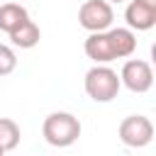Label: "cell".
Masks as SVG:
<instances>
[{
    "label": "cell",
    "instance_id": "6da1fadb",
    "mask_svg": "<svg viewBox=\"0 0 156 156\" xmlns=\"http://www.w3.org/2000/svg\"><path fill=\"white\" fill-rule=\"evenodd\" d=\"M41 132H44L46 144H51L56 149H66V146L78 141V136H80V119L76 115H71V112H51L44 119Z\"/></svg>",
    "mask_w": 156,
    "mask_h": 156
},
{
    "label": "cell",
    "instance_id": "52a82bcc",
    "mask_svg": "<svg viewBox=\"0 0 156 156\" xmlns=\"http://www.w3.org/2000/svg\"><path fill=\"white\" fill-rule=\"evenodd\" d=\"M124 20H127V27L129 29H136V32H146L156 24V10L154 7H146L136 0H132L124 10Z\"/></svg>",
    "mask_w": 156,
    "mask_h": 156
},
{
    "label": "cell",
    "instance_id": "30bf717a",
    "mask_svg": "<svg viewBox=\"0 0 156 156\" xmlns=\"http://www.w3.org/2000/svg\"><path fill=\"white\" fill-rule=\"evenodd\" d=\"M29 17V12H27V7H22V5H17V2H5V5H0V32H12L20 22H24Z\"/></svg>",
    "mask_w": 156,
    "mask_h": 156
},
{
    "label": "cell",
    "instance_id": "5bb4252c",
    "mask_svg": "<svg viewBox=\"0 0 156 156\" xmlns=\"http://www.w3.org/2000/svg\"><path fill=\"white\" fill-rule=\"evenodd\" d=\"M107 2H124V0H107Z\"/></svg>",
    "mask_w": 156,
    "mask_h": 156
},
{
    "label": "cell",
    "instance_id": "9c48e42d",
    "mask_svg": "<svg viewBox=\"0 0 156 156\" xmlns=\"http://www.w3.org/2000/svg\"><path fill=\"white\" fill-rule=\"evenodd\" d=\"M39 39H41V32H39V27L27 17L24 22H20L12 32H10V41L15 44V46H20V49H32V46H37L39 44Z\"/></svg>",
    "mask_w": 156,
    "mask_h": 156
},
{
    "label": "cell",
    "instance_id": "8992f818",
    "mask_svg": "<svg viewBox=\"0 0 156 156\" xmlns=\"http://www.w3.org/2000/svg\"><path fill=\"white\" fill-rule=\"evenodd\" d=\"M83 49H85V56H88V58H93L95 63H110V61H115V58H117V56H115V49H112V41H110L107 29H105V32H90V37L85 39Z\"/></svg>",
    "mask_w": 156,
    "mask_h": 156
},
{
    "label": "cell",
    "instance_id": "3957f363",
    "mask_svg": "<svg viewBox=\"0 0 156 156\" xmlns=\"http://www.w3.org/2000/svg\"><path fill=\"white\" fill-rule=\"evenodd\" d=\"M115 10L107 0H83L78 10V22L88 32H105L112 27Z\"/></svg>",
    "mask_w": 156,
    "mask_h": 156
},
{
    "label": "cell",
    "instance_id": "4fadbf2b",
    "mask_svg": "<svg viewBox=\"0 0 156 156\" xmlns=\"http://www.w3.org/2000/svg\"><path fill=\"white\" fill-rule=\"evenodd\" d=\"M136 2H141V5H146V7H154V10H156V0H136Z\"/></svg>",
    "mask_w": 156,
    "mask_h": 156
},
{
    "label": "cell",
    "instance_id": "9a60e30c",
    "mask_svg": "<svg viewBox=\"0 0 156 156\" xmlns=\"http://www.w3.org/2000/svg\"><path fill=\"white\" fill-rule=\"evenodd\" d=\"M0 156H5V149H2V146H0Z\"/></svg>",
    "mask_w": 156,
    "mask_h": 156
},
{
    "label": "cell",
    "instance_id": "7a4b0ae2",
    "mask_svg": "<svg viewBox=\"0 0 156 156\" xmlns=\"http://www.w3.org/2000/svg\"><path fill=\"white\" fill-rule=\"evenodd\" d=\"M119 88H122V83H119L117 71H112L105 63H95L85 73V93L95 102H110V100H115L117 93H119Z\"/></svg>",
    "mask_w": 156,
    "mask_h": 156
},
{
    "label": "cell",
    "instance_id": "8fae6325",
    "mask_svg": "<svg viewBox=\"0 0 156 156\" xmlns=\"http://www.w3.org/2000/svg\"><path fill=\"white\" fill-rule=\"evenodd\" d=\"M20 127H17V122L15 119H10V117H0V146L5 149V151H12L17 144H20Z\"/></svg>",
    "mask_w": 156,
    "mask_h": 156
},
{
    "label": "cell",
    "instance_id": "7c38bea8",
    "mask_svg": "<svg viewBox=\"0 0 156 156\" xmlns=\"http://www.w3.org/2000/svg\"><path fill=\"white\" fill-rule=\"evenodd\" d=\"M17 68V56L7 44H0V76H10Z\"/></svg>",
    "mask_w": 156,
    "mask_h": 156
},
{
    "label": "cell",
    "instance_id": "277c9868",
    "mask_svg": "<svg viewBox=\"0 0 156 156\" xmlns=\"http://www.w3.org/2000/svg\"><path fill=\"white\" fill-rule=\"evenodd\" d=\"M119 139L124 146L132 149H144L154 139V124L144 115H129L119 122Z\"/></svg>",
    "mask_w": 156,
    "mask_h": 156
},
{
    "label": "cell",
    "instance_id": "5b68a950",
    "mask_svg": "<svg viewBox=\"0 0 156 156\" xmlns=\"http://www.w3.org/2000/svg\"><path fill=\"white\" fill-rule=\"evenodd\" d=\"M119 83L124 88H129L132 93H146L154 85V71L149 61L141 58H129L124 61L122 71H119Z\"/></svg>",
    "mask_w": 156,
    "mask_h": 156
},
{
    "label": "cell",
    "instance_id": "ba28073f",
    "mask_svg": "<svg viewBox=\"0 0 156 156\" xmlns=\"http://www.w3.org/2000/svg\"><path fill=\"white\" fill-rule=\"evenodd\" d=\"M107 34H110V41H112L117 58H127L136 51V34L129 27H115V29H107Z\"/></svg>",
    "mask_w": 156,
    "mask_h": 156
}]
</instances>
